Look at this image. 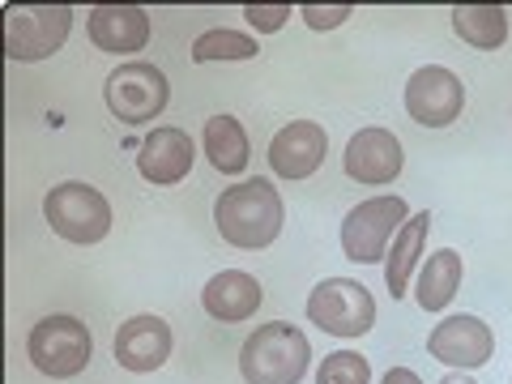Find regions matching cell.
<instances>
[{
	"label": "cell",
	"mask_w": 512,
	"mask_h": 384,
	"mask_svg": "<svg viewBox=\"0 0 512 384\" xmlns=\"http://www.w3.org/2000/svg\"><path fill=\"white\" fill-rule=\"evenodd\" d=\"M440 384H474V380H470V376H444Z\"/></svg>",
	"instance_id": "cell-26"
},
{
	"label": "cell",
	"mask_w": 512,
	"mask_h": 384,
	"mask_svg": "<svg viewBox=\"0 0 512 384\" xmlns=\"http://www.w3.org/2000/svg\"><path fill=\"white\" fill-rule=\"evenodd\" d=\"M342 163L355 184H393L406 167V154H402V141L389 128H359L350 137Z\"/></svg>",
	"instance_id": "cell-12"
},
{
	"label": "cell",
	"mask_w": 512,
	"mask_h": 384,
	"mask_svg": "<svg viewBox=\"0 0 512 384\" xmlns=\"http://www.w3.org/2000/svg\"><path fill=\"white\" fill-rule=\"evenodd\" d=\"M350 5H303V22H308V30H333L342 26L350 18Z\"/></svg>",
	"instance_id": "cell-24"
},
{
	"label": "cell",
	"mask_w": 512,
	"mask_h": 384,
	"mask_svg": "<svg viewBox=\"0 0 512 384\" xmlns=\"http://www.w3.org/2000/svg\"><path fill=\"white\" fill-rule=\"evenodd\" d=\"M69 30H73V9H64V5H43V9L13 5L9 22H5V52H9V60H47L64 47Z\"/></svg>",
	"instance_id": "cell-8"
},
{
	"label": "cell",
	"mask_w": 512,
	"mask_h": 384,
	"mask_svg": "<svg viewBox=\"0 0 512 384\" xmlns=\"http://www.w3.org/2000/svg\"><path fill=\"white\" fill-rule=\"evenodd\" d=\"M380 384H423L419 376L410 372V367H389V372H384V380Z\"/></svg>",
	"instance_id": "cell-25"
},
{
	"label": "cell",
	"mask_w": 512,
	"mask_h": 384,
	"mask_svg": "<svg viewBox=\"0 0 512 384\" xmlns=\"http://www.w3.org/2000/svg\"><path fill=\"white\" fill-rule=\"evenodd\" d=\"M201 303L222 325H239V320L256 316V308H261V282L244 274V269H222V274L205 282Z\"/></svg>",
	"instance_id": "cell-16"
},
{
	"label": "cell",
	"mask_w": 512,
	"mask_h": 384,
	"mask_svg": "<svg viewBox=\"0 0 512 384\" xmlns=\"http://www.w3.org/2000/svg\"><path fill=\"white\" fill-rule=\"evenodd\" d=\"M325 150H329V137L316 120H291L269 141V167H274L278 180H308L325 163Z\"/></svg>",
	"instance_id": "cell-13"
},
{
	"label": "cell",
	"mask_w": 512,
	"mask_h": 384,
	"mask_svg": "<svg viewBox=\"0 0 512 384\" xmlns=\"http://www.w3.org/2000/svg\"><path fill=\"white\" fill-rule=\"evenodd\" d=\"M427 355L448 367H483L495 355V333L478 316H444L427 338Z\"/></svg>",
	"instance_id": "cell-10"
},
{
	"label": "cell",
	"mask_w": 512,
	"mask_h": 384,
	"mask_svg": "<svg viewBox=\"0 0 512 384\" xmlns=\"http://www.w3.org/2000/svg\"><path fill=\"white\" fill-rule=\"evenodd\" d=\"M244 18L252 30H261V35H274V30L286 26V18H291V5H248Z\"/></svg>",
	"instance_id": "cell-23"
},
{
	"label": "cell",
	"mask_w": 512,
	"mask_h": 384,
	"mask_svg": "<svg viewBox=\"0 0 512 384\" xmlns=\"http://www.w3.org/2000/svg\"><path fill=\"white\" fill-rule=\"evenodd\" d=\"M90 43L99 52H116V56H133L150 43V18L146 9H133V5H99L90 9Z\"/></svg>",
	"instance_id": "cell-14"
},
{
	"label": "cell",
	"mask_w": 512,
	"mask_h": 384,
	"mask_svg": "<svg viewBox=\"0 0 512 384\" xmlns=\"http://www.w3.org/2000/svg\"><path fill=\"white\" fill-rule=\"evenodd\" d=\"M201 146H205V158H210V167L222 171V175H239L248 167V133H244V124H239L235 116H210L205 120V137H201Z\"/></svg>",
	"instance_id": "cell-18"
},
{
	"label": "cell",
	"mask_w": 512,
	"mask_h": 384,
	"mask_svg": "<svg viewBox=\"0 0 512 384\" xmlns=\"http://www.w3.org/2000/svg\"><path fill=\"white\" fill-rule=\"evenodd\" d=\"M406 201L402 197H372V201H359L355 210L342 218V252L350 256L355 265H376L389 256V239L393 231L406 227Z\"/></svg>",
	"instance_id": "cell-5"
},
{
	"label": "cell",
	"mask_w": 512,
	"mask_h": 384,
	"mask_svg": "<svg viewBox=\"0 0 512 384\" xmlns=\"http://www.w3.org/2000/svg\"><path fill=\"white\" fill-rule=\"evenodd\" d=\"M312 367V342L308 333L274 320L248 333L244 350H239V376L244 384H299Z\"/></svg>",
	"instance_id": "cell-2"
},
{
	"label": "cell",
	"mask_w": 512,
	"mask_h": 384,
	"mask_svg": "<svg viewBox=\"0 0 512 384\" xmlns=\"http://www.w3.org/2000/svg\"><path fill=\"white\" fill-rule=\"evenodd\" d=\"M214 222H218V235L231 248L261 252L282 235L286 205L278 197L274 180H239L214 201Z\"/></svg>",
	"instance_id": "cell-1"
},
{
	"label": "cell",
	"mask_w": 512,
	"mask_h": 384,
	"mask_svg": "<svg viewBox=\"0 0 512 384\" xmlns=\"http://www.w3.org/2000/svg\"><path fill=\"white\" fill-rule=\"evenodd\" d=\"M461 103H466V90H461V77L444 64H423V69L410 73L406 82V111L414 124L423 128H448L461 116Z\"/></svg>",
	"instance_id": "cell-9"
},
{
	"label": "cell",
	"mask_w": 512,
	"mask_h": 384,
	"mask_svg": "<svg viewBox=\"0 0 512 384\" xmlns=\"http://www.w3.org/2000/svg\"><path fill=\"white\" fill-rule=\"evenodd\" d=\"M167 99L171 86L163 69L146 60H128L107 73V107L120 124H150L158 111H167Z\"/></svg>",
	"instance_id": "cell-7"
},
{
	"label": "cell",
	"mask_w": 512,
	"mask_h": 384,
	"mask_svg": "<svg viewBox=\"0 0 512 384\" xmlns=\"http://www.w3.org/2000/svg\"><path fill=\"white\" fill-rule=\"evenodd\" d=\"M453 30L461 35V43L478 47V52H495L508 39V13L504 5H457Z\"/></svg>",
	"instance_id": "cell-20"
},
{
	"label": "cell",
	"mask_w": 512,
	"mask_h": 384,
	"mask_svg": "<svg viewBox=\"0 0 512 384\" xmlns=\"http://www.w3.org/2000/svg\"><path fill=\"white\" fill-rule=\"evenodd\" d=\"M192 158H197V146L184 128H154L137 150V167L150 184H180L192 171Z\"/></svg>",
	"instance_id": "cell-15"
},
{
	"label": "cell",
	"mask_w": 512,
	"mask_h": 384,
	"mask_svg": "<svg viewBox=\"0 0 512 384\" xmlns=\"http://www.w3.org/2000/svg\"><path fill=\"white\" fill-rule=\"evenodd\" d=\"M308 320L320 333H333V338H363L376 325V299L367 295L363 282L325 278L308 295Z\"/></svg>",
	"instance_id": "cell-4"
},
{
	"label": "cell",
	"mask_w": 512,
	"mask_h": 384,
	"mask_svg": "<svg viewBox=\"0 0 512 384\" xmlns=\"http://www.w3.org/2000/svg\"><path fill=\"white\" fill-rule=\"evenodd\" d=\"M26 350H30V363H35L43 376L64 380V376H77L90 363L94 342H90V329L77 316L56 312V316H43L39 325L30 329Z\"/></svg>",
	"instance_id": "cell-6"
},
{
	"label": "cell",
	"mask_w": 512,
	"mask_h": 384,
	"mask_svg": "<svg viewBox=\"0 0 512 384\" xmlns=\"http://www.w3.org/2000/svg\"><path fill=\"white\" fill-rule=\"evenodd\" d=\"M171 346H175V338H171V325L163 316L141 312V316H128L116 329V363L124 372H137V376L158 372V367L171 359Z\"/></svg>",
	"instance_id": "cell-11"
},
{
	"label": "cell",
	"mask_w": 512,
	"mask_h": 384,
	"mask_svg": "<svg viewBox=\"0 0 512 384\" xmlns=\"http://www.w3.org/2000/svg\"><path fill=\"white\" fill-rule=\"evenodd\" d=\"M43 214H47V227H52L60 239L69 244H99V239L111 231V205L99 188L90 184H56L52 192L43 197Z\"/></svg>",
	"instance_id": "cell-3"
},
{
	"label": "cell",
	"mask_w": 512,
	"mask_h": 384,
	"mask_svg": "<svg viewBox=\"0 0 512 384\" xmlns=\"http://www.w3.org/2000/svg\"><path fill=\"white\" fill-rule=\"evenodd\" d=\"M256 52H261V43H256L252 35H244V30H205V35L192 43V60L197 64H214V60H252Z\"/></svg>",
	"instance_id": "cell-21"
},
{
	"label": "cell",
	"mask_w": 512,
	"mask_h": 384,
	"mask_svg": "<svg viewBox=\"0 0 512 384\" xmlns=\"http://www.w3.org/2000/svg\"><path fill=\"white\" fill-rule=\"evenodd\" d=\"M457 282H461V256L453 248H440L431 252V261L423 265L419 282H414V299H419L423 312H444L457 295Z\"/></svg>",
	"instance_id": "cell-19"
},
{
	"label": "cell",
	"mask_w": 512,
	"mask_h": 384,
	"mask_svg": "<svg viewBox=\"0 0 512 384\" xmlns=\"http://www.w3.org/2000/svg\"><path fill=\"white\" fill-rule=\"evenodd\" d=\"M427 231H431V214L427 210L423 214H410L406 227L397 231L389 256H384V282H389V295L393 299H406L410 274H414V265H419V256H423V244H427Z\"/></svg>",
	"instance_id": "cell-17"
},
{
	"label": "cell",
	"mask_w": 512,
	"mask_h": 384,
	"mask_svg": "<svg viewBox=\"0 0 512 384\" xmlns=\"http://www.w3.org/2000/svg\"><path fill=\"white\" fill-rule=\"evenodd\" d=\"M316 384H372V367L355 350H338L316 367Z\"/></svg>",
	"instance_id": "cell-22"
}]
</instances>
